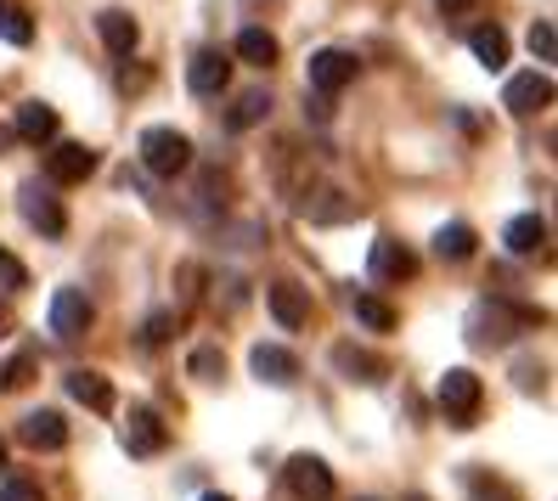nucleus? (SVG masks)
I'll use <instances>...</instances> for the list:
<instances>
[{"mask_svg":"<svg viewBox=\"0 0 558 501\" xmlns=\"http://www.w3.org/2000/svg\"><path fill=\"white\" fill-rule=\"evenodd\" d=\"M536 316L531 310H508L502 298H480V305L469 310V344H480V350H490V344H508L513 332H524Z\"/></svg>","mask_w":558,"mask_h":501,"instance_id":"1","label":"nucleus"},{"mask_svg":"<svg viewBox=\"0 0 558 501\" xmlns=\"http://www.w3.org/2000/svg\"><path fill=\"white\" fill-rule=\"evenodd\" d=\"M46 175H51V186H80L96 175V152L85 142H57L46 152Z\"/></svg>","mask_w":558,"mask_h":501,"instance_id":"5","label":"nucleus"},{"mask_svg":"<svg viewBox=\"0 0 558 501\" xmlns=\"http://www.w3.org/2000/svg\"><path fill=\"white\" fill-rule=\"evenodd\" d=\"M0 467H7V440H0Z\"/></svg>","mask_w":558,"mask_h":501,"instance_id":"37","label":"nucleus"},{"mask_svg":"<svg viewBox=\"0 0 558 501\" xmlns=\"http://www.w3.org/2000/svg\"><path fill=\"white\" fill-rule=\"evenodd\" d=\"M333 366H339L350 383H378V378H384V361L367 355V350H355V344H339V350H333Z\"/></svg>","mask_w":558,"mask_h":501,"instance_id":"20","label":"nucleus"},{"mask_svg":"<svg viewBox=\"0 0 558 501\" xmlns=\"http://www.w3.org/2000/svg\"><path fill=\"white\" fill-rule=\"evenodd\" d=\"M469 7H480V0H440V12H469Z\"/></svg>","mask_w":558,"mask_h":501,"instance_id":"34","label":"nucleus"},{"mask_svg":"<svg viewBox=\"0 0 558 501\" xmlns=\"http://www.w3.org/2000/svg\"><path fill=\"white\" fill-rule=\"evenodd\" d=\"M17 440L28 451H62V445H69V423H62L57 412H28L17 423Z\"/></svg>","mask_w":558,"mask_h":501,"instance_id":"14","label":"nucleus"},{"mask_svg":"<svg viewBox=\"0 0 558 501\" xmlns=\"http://www.w3.org/2000/svg\"><path fill=\"white\" fill-rule=\"evenodd\" d=\"M17 209H23V220L35 231H46V237H62V225H69V215H62V204L51 197V186H40V181H23Z\"/></svg>","mask_w":558,"mask_h":501,"instance_id":"7","label":"nucleus"},{"mask_svg":"<svg viewBox=\"0 0 558 501\" xmlns=\"http://www.w3.org/2000/svg\"><path fill=\"white\" fill-rule=\"evenodd\" d=\"M300 215L305 220H355L361 204H355V197H344V192H316V204H300Z\"/></svg>","mask_w":558,"mask_h":501,"instance_id":"22","label":"nucleus"},{"mask_svg":"<svg viewBox=\"0 0 558 501\" xmlns=\"http://www.w3.org/2000/svg\"><path fill=\"white\" fill-rule=\"evenodd\" d=\"M142 163L153 175H181L192 163V142L175 124H153V130H142Z\"/></svg>","mask_w":558,"mask_h":501,"instance_id":"2","label":"nucleus"},{"mask_svg":"<svg viewBox=\"0 0 558 501\" xmlns=\"http://www.w3.org/2000/svg\"><path fill=\"white\" fill-rule=\"evenodd\" d=\"M282 479H288V490L300 501H327V496H333V467H327L322 456H293L282 467Z\"/></svg>","mask_w":558,"mask_h":501,"instance_id":"8","label":"nucleus"},{"mask_svg":"<svg viewBox=\"0 0 558 501\" xmlns=\"http://www.w3.org/2000/svg\"><path fill=\"white\" fill-rule=\"evenodd\" d=\"M170 332H175V316H170V310H158V316L147 321L142 339H147V344H170Z\"/></svg>","mask_w":558,"mask_h":501,"instance_id":"31","label":"nucleus"},{"mask_svg":"<svg viewBox=\"0 0 558 501\" xmlns=\"http://www.w3.org/2000/svg\"><path fill=\"white\" fill-rule=\"evenodd\" d=\"M435 254H440V259H469V254H474V231H469L463 220L440 225V231H435Z\"/></svg>","mask_w":558,"mask_h":501,"instance_id":"26","label":"nucleus"},{"mask_svg":"<svg viewBox=\"0 0 558 501\" xmlns=\"http://www.w3.org/2000/svg\"><path fill=\"white\" fill-rule=\"evenodd\" d=\"M204 501H232V496H220V490H215V496H204Z\"/></svg>","mask_w":558,"mask_h":501,"instance_id":"36","label":"nucleus"},{"mask_svg":"<svg viewBox=\"0 0 558 501\" xmlns=\"http://www.w3.org/2000/svg\"><path fill=\"white\" fill-rule=\"evenodd\" d=\"M248 366H254V378H259V383H271V389H288L293 378H300V355L282 350V344H254Z\"/></svg>","mask_w":558,"mask_h":501,"instance_id":"11","label":"nucleus"},{"mask_svg":"<svg viewBox=\"0 0 558 501\" xmlns=\"http://www.w3.org/2000/svg\"><path fill=\"white\" fill-rule=\"evenodd\" d=\"M266 305H271V316H277L288 332H300V327L311 321V293H305V288H293V282L266 288Z\"/></svg>","mask_w":558,"mask_h":501,"instance_id":"15","label":"nucleus"},{"mask_svg":"<svg viewBox=\"0 0 558 501\" xmlns=\"http://www.w3.org/2000/svg\"><path fill=\"white\" fill-rule=\"evenodd\" d=\"M531 51H536L542 62H553V57H558V28H553L547 17H536V23H531Z\"/></svg>","mask_w":558,"mask_h":501,"instance_id":"28","label":"nucleus"},{"mask_svg":"<svg viewBox=\"0 0 558 501\" xmlns=\"http://www.w3.org/2000/svg\"><path fill=\"white\" fill-rule=\"evenodd\" d=\"M28 372H35V355H12V361H7V372H0V389H23Z\"/></svg>","mask_w":558,"mask_h":501,"instance_id":"29","label":"nucleus"},{"mask_svg":"<svg viewBox=\"0 0 558 501\" xmlns=\"http://www.w3.org/2000/svg\"><path fill=\"white\" fill-rule=\"evenodd\" d=\"M96 35H102V46L113 57H130V51H136V40H142V28H136V17H130V12L108 7L102 17H96Z\"/></svg>","mask_w":558,"mask_h":501,"instance_id":"16","label":"nucleus"},{"mask_svg":"<svg viewBox=\"0 0 558 501\" xmlns=\"http://www.w3.org/2000/svg\"><path fill=\"white\" fill-rule=\"evenodd\" d=\"M163 445H170V428H163V417L153 406H130L124 417V451L130 456H158Z\"/></svg>","mask_w":558,"mask_h":501,"instance_id":"6","label":"nucleus"},{"mask_svg":"<svg viewBox=\"0 0 558 501\" xmlns=\"http://www.w3.org/2000/svg\"><path fill=\"white\" fill-rule=\"evenodd\" d=\"M469 51L485 62V69H502V62H508V35H502L497 23H480L474 35H469Z\"/></svg>","mask_w":558,"mask_h":501,"instance_id":"21","label":"nucleus"},{"mask_svg":"<svg viewBox=\"0 0 558 501\" xmlns=\"http://www.w3.org/2000/svg\"><path fill=\"white\" fill-rule=\"evenodd\" d=\"M480 400H485V389H480V378L469 372V366H451V372L440 378V412H446L451 428H474Z\"/></svg>","mask_w":558,"mask_h":501,"instance_id":"3","label":"nucleus"},{"mask_svg":"<svg viewBox=\"0 0 558 501\" xmlns=\"http://www.w3.org/2000/svg\"><path fill=\"white\" fill-rule=\"evenodd\" d=\"M28 271H23V259H12L7 248H0V288H23Z\"/></svg>","mask_w":558,"mask_h":501,"instance_id":"32","label":"nucleus"},{"mask_svg":"<svg viewBox=\"0 0 558 501\" xmlns=\"http://www.w3.org/2000/svg\"><path fill=\"white\" fill-rule=\"evenodd\" d=\"M69 394L80 400V406H90V412H113V383L102 378V372H69Z\"/></svg>","mask_w":558,"mask_h":501,"instance_id":"19","label":"nucleus"},{"mask_svg":"<svg viewBox=\"0 0 558 501\" xmlns=\"http://www.w3.org/2000/svg\"><path fill=\"white\" fill-rule=\"evenodd\" d=\"M186 85H192V96H220L226 85H232V57L226 51H198L186 62Z\"/></svg>","mask_w":558,"mask_h":501,"instance_id":"9","label":"nucleus"},{"mask_svg":"<svg viewBox=\"0 0 558 501\" xmlns=\"http://www.w3.org/2000/svg\"><path fill=\"white\" fill-rule=\"evenodd\" d=\"M547 102H553V80L536 74V69H531V74H513L508 90H502V108H508V113H542Z\"/></svg>","mask_w":558,"mask_h":501,"instance_id":"12","label":"nucleus"},{"mask_svg":"<svg viewBox=\"0 0 558 501\" xmlns=\"http://www.w3.org/2000/svg\"><path fill=\"white\" fill-rule=\"evenodd\" d=\"M266 113H271V96H266V90H243V96H238V108L226 113V130H254Z\"/></svg>","mask_w":558,"mask_h":501,"instance_id":"24","label":"nucleus"},{"mask_svg":"<svg viewBox=\"0 0 558 501\" xmlns=\"http://www.w3.org/2000/svg\"><path fill=\"white\" fill-rule=\"evenodd\" d=\"M0 501H46L40 485H28V479H7L0 485Z\"/></svg>","mask_w":558,"mask_h":501,"instance_id":"33","label":"nucleus"},{"mask_svg":"<svg viewBox=\"0 0 558 501\" xmlns=\"http://www.w3.org/2000/svg\"><path fill=\"white\" fill-rule=\"evenodd\" d=\"M350 310H355V321H361V327H373V332H396V310H389L384 298H373V293H355V298H350Z\"/></svg>","mask_w":558,"mask_h":501,"instance_id":"25","label":"nucleus"},{"mask_svg":"<svg viewBox=\"0 0 558 501\" xmlns=\"http://www.w3.org/2000/svg\"><path fill=\"white\" fill-rule=\"evenodd\" d=\"M373 277L378 282H412L417 277V254L396 237H378L373 243Z\"/></svg>","mask_w":558,"mask_h":501,"instance_id":"13","label":"nucleus"},{"mask_svg":"<svg viewBox=\"0 0 558 501\" xmlns=\"http://www.w3.org/2000/svg\"><path fill=\"white\" fill-rule=\"evenodd\" d=\"M502 243H508V254H519V259L542 254V248H547V220H542V215H519V220H508Z\"/></svg>","mask_w":558,"mask_h":501,"instance_id":"17","label":"nucleus"},{"mask_svg":"<svg viewBox=\"0 0 558 501\" xmlns=\"http://www.w3.org/2000/svg\"><path fill=\"white\" fill-rule=\"evenodd\" d=\"M12 130H17V136L23 142H57V108L51 102H23L17 108V119H12Z\"/></svg>","mask_w":558,"mask_h":501,"instance_id":"18","label":"nucleus"},{"mask_svg":"<svg viewBox=\"0 0 558 501\" xmlns=\"http://www.w3.org/2000/svg\"><path fill=\"white\" fill-rule=\"evenodd\" d=\"M305 80H311L316 96H327V102H333V96L355 80V57L339 51V46H327V51H316V57L305 62Z\"/></svg>","mask_w":558,"mask_h":501,"instance_id":"4","label":"nucleus"},{"mask_svg":"<svg viewBox=\"0 0 558 501\" xmlns=\"http://www.w3.org/2000/svg\"><path fill=\"white\" fill-rule=\"evenodd\" d=\"M85 327H90V298L80 288H57L51 293V332L57 339H80Z\"/></svg>","mask_w":558,"mask_h":501,"instance_id":"10","label":"nucleus"},{"mask_svg":"<svg viewBox=\"0 0 558 501\" xmlns=\"http://www.w3.org/2000/svg\"><path fill=\"white\" fill-rule=\"evenodd\" d=\"M0 40H7V46H28V40H35V23H28V12L0 7Z\"/></svg>","mask_w":558,"mask_h":501,"instance_id":"27","label":"nucleus"},{"mask_svg":"<svg viewBox=\"0 0 558 501\" xmlns=\"http://www.w3.org/2000/svg\"><path fill=\"white\" fill-rule=\"evenodd\" d=\"M12 327V316H7V305H0V332H7Z\"/></svg>","mask_w":558,"mask_h":501,"instance_id":"35","label":"nucleus"},{"mask_svg":"<svg viewBox=\"0 0 558 501\" xmlns=\"http://www.w3.org/2000/svg\"><path fill=\"white\" fill-rule=\"evenodd\" d=\"M192 372H198V378H220L226 372V355L220 350H192Z\"/></svg>","mask_w":558,"mask_h":501,"instance_id":"30","label":"nucleus"},{"mask_svg":"<svg viewBox=\"0 0 558 501\" xmlns=\"http://www.w3.org/2000/svg\"><path fill=\"white\" fill-rule=\"evenodd\" d=\"M238 57L254 62V69H271V62H277V35H266V28H243V35H238Z\"/></svg>","mask_w":558,"mask_h":501,"instance_id":"23","label":"nucleus"}]
</instances>
